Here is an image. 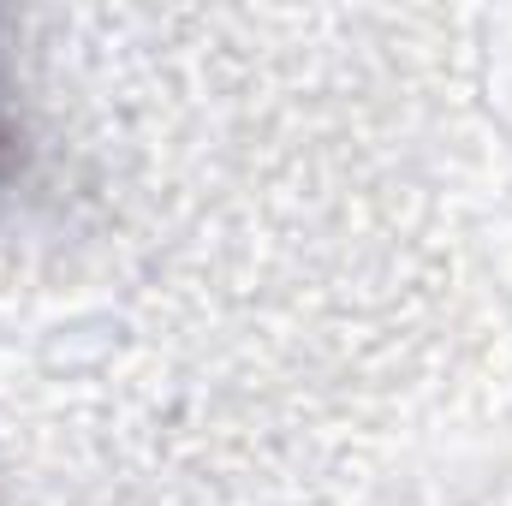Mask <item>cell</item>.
I'll return each instance as SVG.
<instances>
[{
	"label": "cell",
	"mask_w": 512,
	"mask_h": 506,
	"mask_svg": "<svg viewBox=\"0 0 512 506\" xmlns=\"http://www.w3.org/2000/svg\"><path fill=\"white\" fill-rule=\"evenodd\" d=\"M12 161H18V131H12V120L0 114V179L12 173Z\"/></svg>",
	"instance_id": "6da1fadb"
}]
</instances>
